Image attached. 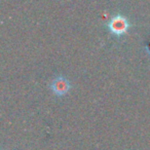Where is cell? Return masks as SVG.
I'll list each match as a JSON object with an SVG mask.
<instances>
[{"label":"cell","instance_id":"6da1fadb","mask_svg":"<svg viewBox=\"0 0 150 150\" xmlns=\"http://www.w3.org/2000/svg\"><path fill=\"white\" fill-rule=\"evenodd\" d=\"M129 23L125 17L121 15H117L113 17L108 23V28L110 32L115 36H121L127 33L129 30Z\"/></svg>","mask_w":150,"mask_h":150},{"label":"cell","instance_id":"7a4b0ae2","mask_svg":"<svg viewBox=\"0 0 150 150\" xmlns=\"http://www.w3.org/2000/svg\"><path fill=\"white\" fill-rule=\"evenodd\" d=\"M50 88L57 96H64L70 90V82L63 76H59L52 80L50 83Z\"/></svg>","mask_w":150,"mask_h":150},{"label":"cell","instance_id":"3957f363","mask_svg":"<svg viewBox=\"0 0 150 150\" xmlns=\"http://www.w3.org/2000/svg\"><path fill=\"white\" fill-rule=\"evenodd\" d=\"M146 50H147V52L150 54V40H149V42L146 44Z\"/></svg>","mask_w":150,"mask_h":150}]
</instances>
